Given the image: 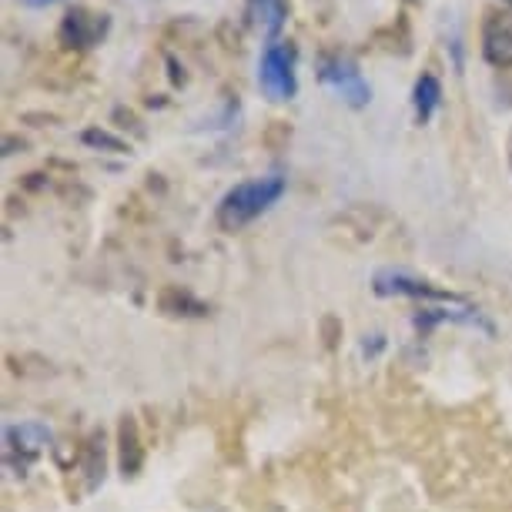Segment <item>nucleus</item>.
Here are the masks:
<instances>
[{
	"label": "nucleus",
	"instance_id": "1",
	"mask_svg": "<svg viewBox=\"0 0 512 512\" xmlns=\"http://www.w3.org/2000/svg\"><path fill=\"white\" fill-rule=\"evenodd\" d=\"M282 195H285V178L278 175V171L262 175V178L241 181V185H235L225 198H221L218 225L225 231H241L255 218H262Z\"/></svg>",
	"mask_w": 512,
	"mask_h": 512
},
{
	"label": "nucleus",
	"instance_id": "2",
	"mask_svg": "<svg viewBox=\"0 0 512 512\" xmlns=\"http://www.w3.org/2000/svg\"><path fill=\"white\" fill-rule=\"evenodd\" d=\"M298 47L292 41H275L262 51V61H258V88L268 101L282 104L292 101L298 94Z\"/></svg>",
	"mask_w": 512,
	"mask_h": 512
},
{
	"label": "nucleus",
	"instance_id": "3",
	"mask_svg": "<svg viewBox=\"0 0 512 512\" xmlns=\"http://www.w3.org/2000/svg\"><path fill=\"white\" fill-rule=\"evenodd\" d=\"M318 81L328 84L349 108H365V104L372 101L369 81L362 77L359 64L345 54H325L322 61H318Z\"/></svg>",
	"mask_w": 512,
	"mask_h": 512
},
{
	"label": "nucleus",
	"instance_id": "4",
	"mask_svg": "<svg viewBox=\"0 0 512 512\" xmlns=\"http://www.w3.org/2000/svg\"><path fill=\"white\" fill-rule=\"evenodd\" d=\"M111 31V17L108 14H98V11H88V7H71L61 21V44L74 47V51H84V47H94L101 44L104 37Z\"/></svg>",
	"mask_w": 512,
	"mask_h": 512
},
{
	"label": "nucleus",
	"instance_id": "5",
	"mask_svg": "<svg viewBox=\"0 0 512 512\" xmlns=\"http://www.w3.org/2000/svg\"><path fill=\"white\" fill-rule=\"evenodd\" d=\"M375 292L379 295H409V298H429V302H446V305H466L459 295L442 292V288L422 282L409 272H379L375 275Z\"/></svg>",
	"mask_w": 512,
	"mask_h": 512
},
{
	"label": "nucleus",
	"instance_id": "6",
	"mask_svg": "<svg viewBox=\"0 0 512 512\" xmlns=\"http://www.w3.org/2000/svg\"><path fill=\"white\" fill-rule=\"evenodd\" d=\"M482 57L492 67H512V11H496L482 24Z\"/></svg>",
	"mask_w": 512,
	"mask_h": 512
},
{
	"label": "nucleus",
	"instance_id": "7",
	"mask_svg": "<svg viewBox=\"0 0 512 512\" xmlns=\"http://www.w3.org/2000/svg\"><path fill=\"white\" fill-rule=\"evenodd\" d=\"M285 17H288L285 0H248V21L255 24L272 44H275L278 31L285 27Z\"/></svg>",
	"mask_w": 512,
	"mask_h": 512
},
{
	"label": "nucleus",
	"instance_id": "8",
	"mask_svg": "<svg viewBox=\"0 0 512 512\" xmlns=\"http://www.w3.org/2000/svg\"><path fill=\"white\" fill-rule=\"evenodd\" d=\"M439 101H442V84H439V77L432 74V71L419 74V81H415V91H412L415 121H419V124L432 121V114L439 111Z\"/></svg>",
	"mask_w": 512,
	"mask_h": 512
},
{
	"label": "nucleus",
	"instance_id": "9",
	"mask_svg": "<svg viewBox=\"0 0 512 512\" xmlns=\"http://www.w3.org/2000/svg\"><path fill=\"white\" fill-rule=\"evenodd\" d=\"M47 439H51V432L37 422L11 425V429H7V452L21 449V452H27V456H37V452L47 446Z\"/></svg>",
	"mask_w": 512,
	"mask_h": 512
},
{
	"label": "nucleus",
	"instance_id": "10",
	"mask_svg": "<svg viewBox=\"0 0 512 512\" xmlns=\"http://www.w3.org/2000/svg\"><path fill=\"white\" fill-rule=\"evenodd\" d=\"M141 446H138V425H134L131 415H124L121 422V469L124 476H138L141 469Z\"/></svg>",
	"mask_w": 512,
	"mask_h": 512
},
{
	"label": "nucleus",
	"instance_id": "11",
	"mask_svg": "<svg viewBox=\"0 0 512 512\" xmlns=\"http://www.w3.org/2000/svg\"><path fill=\"white\" fill-rule=\"evenodd\" d=\"M84 144H91V148H108V151H128V144H124L121 138H114V134L101 131V128H91L84 131Z\"/></svg>",
	"mask_w": 512,
	"mask_h": 512
},
{
	"label": "nucleus",
	"instance_id": "12",
	"mask_svg": "<svg viewBox=\"0 0 512 512\" xmlns=\"http://www.w3.org/2000/svg\"><path fill=\"white\" fill-rule=\"evenodd\" d=\"M27 7H51V4H57V0H24Z\"/></svg>",
	"mask_w": 512,
	"mask_h": 512
},
{
	"label": "nucleus",
	"instance_id": "13",
	"mask_svg": "<svg viewBox=\"0 0 512 512\" xmlns=\"http://www.w3.org/2000/svg\"><path fill=\"white\" fill-rule=\"evenodd\" d=\"M509 164H512V151H509Z\"/></svg>",
	"mask_w": 512,
	"mask_h": 512
},
{
	"label": "nucleus",
	"instance_id": "14",
	"mask_svg": "<svg viewBox=\"0 0 512 512\" xmlns=\"http://www.w3.org/2000/svg\"><path fill=\"white\" fill-rule=\"evenodd\" d=\"M506 4H512V0H506Z\"/></svg>",
	"mask_w": 512,
	"mask_h": 512
}]
</instances>
